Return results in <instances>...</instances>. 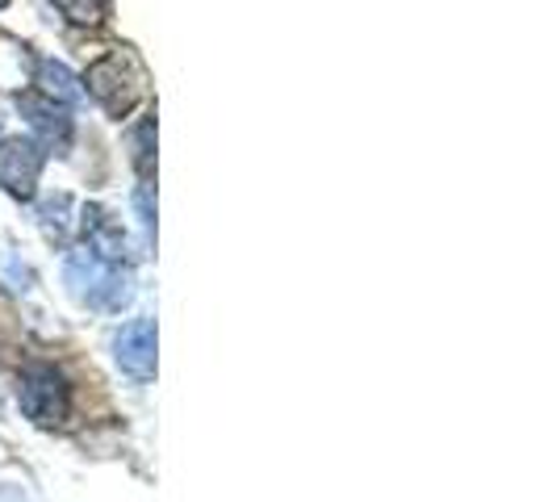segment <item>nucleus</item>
Segmentation results:
<instances>
[{
	"label": "nucleus",
	"instance_id": "obj_6",
	"mask_svg": "<svg viewBox=\"0 0 556 502\" xmlns=\"http://www.w3.org/2000/svg\"><path fill=\"white\" fill-rule=\"evenodd\" d=\"M22 110H26L29 126L38 130V147L47 151V147H55V151H67V142H72V117L63 105L55 101H47V97H26L22 101Z\"/></svg>",
	"mask_w": 556,
	"mask_h": 502
},
{
	"label": "nucleus",
	"instance_id": "obj_9",
	"mask_svg": "<svg viewBox=\"0 0 556 502\" xmlns=\"http://www.w3.org/2000/svg\"><path fill=\"white\" fill-rule=\"evenodd\" d=\"M4 4H9V0H0V9H4Z\"/></svg>",
	"mask_w": 556,
	"mask_h": 502
},
{
	"label": "nucleus",
	"instance_id": "obj_8",
	"mask_svg": "<svg viewBox=\"0 0 556 502\" xmlns=\"http://www.w3.org/2000/svg\"><path fill=\"white\" fill-rule=\"evenodd\" d=\"M72 26H101L110 17V0H51Z\"/></svg>",
	"mask_w": 556,
	"mask_h": 502
},
{
	"label": "nucleus",
	"instance_id": "obj_3",
	"mask_svg": "<svg viewBox=\"0 0 556 502\" xmlns=\"http://www.w3.org/2000/svg\"><path fill=\"white\" fill-rule=\"evenodd\" d=\"M17 402H22V415L38 427H59L72 415V386L67 377L51 368V364H29L17 381Z\"/></svg>",
	"mask_w": 556,
	"mask_h": 502
},
{
	"label": "nucleus",
	"instance_id": "obj_5",
	"mask_svg": "<svg viewBox=\"0 0 556 502\" xmlns=\"http://www.w3.org/2000/svg\"><path fill=\"white\" fill-rule=\"evenodd\" d=\"M113 361L126 377L135 381H151L155 377V323L151 318H135L126 323L117 339H113Z\"/></svg>",
	"mask_w": 556,
	"mask_h": 502
},
{
	"label": "nucleus",
	"instance_id": "obj_2",
	"mask_svg": "<svg viewBox=\"0 0 556 502\" xmlns=\"http://www.w3.org/2000/svg\"><path fill=\"white\" fill-rule=\"evenodd\" d=\"M67 285L92 310H122V302L130 298V273H122V264L101 260L88 248L67 260Z\"/></svg>",
	"mask_w": 556,
	"mask_h": 502
},
{
	"label": "nucleus",
	"instance_id": "obj_4",
	"mask_svg": "<svg viewBox=\"0 0 556 502\" xmlns=\"http://www.w3.org/2000/svg\"><path fill=\"white\" fill-rule=\"evenodd\" d=\"M42 164H47V151L38 147V139H13L0 142V189L17 201H29L38 193V176H42Z\"/></svg>",
	"mask_w": 556,
	"mask_h": 502
},
{
	"label": "nucleus",
	"instance_id": "obj_1",
	"mask_svg": "<svg viewBox=\"0 0 556 502\" xmlns=\"http://www.w3.org/2000/svg\"><path fill=\"white\" fill-rule=\"evenodd\" d=\"M84 84H88L92 101L110 113V117H126L147 97V67H142L139 55L130 47H117L110 55L88 63Z\"/></svg>",
	"mask_w": 556,
	"mask_h": 502
},
{
	"label": "nucleus",
	"instance_id": "obj_7",
	"mask_svg": "<svg viewBox=\"0 0 556 502\" xmlns=\"http://www.w3.org/2000/svg\"><path fill=\"white\" fill-rule=\"evenodd\" d=\"M38 97H47V101H55V105H67V101H76L80 97V80L63 67V63H51V59H42L38 63Z\"/></svg>",
	"mask_w": 556,
	"mask_h": 502
}]
</instances>
